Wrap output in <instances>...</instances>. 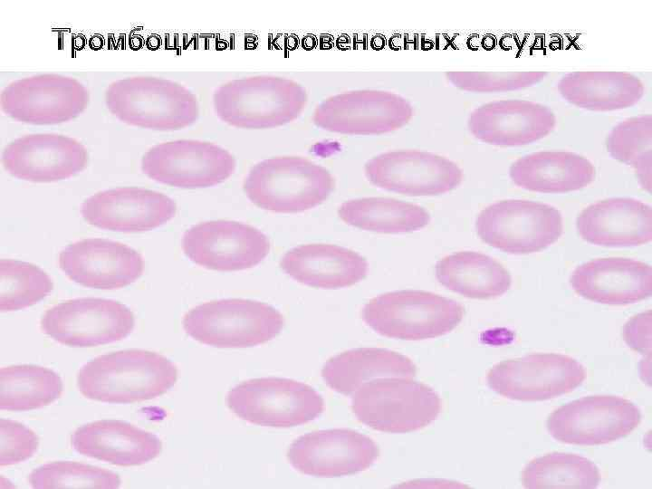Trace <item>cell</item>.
<instances>
[{
    "mask_svg": "<svg viewBox=\"0 0 652 489\" xmlns=\"http://www.w3.org/2000/svg\"><path fill=\"white\" fill-rule=\"evenodd\" d=\"M177 378L166 357L143 350H127L95 358L78 372L77 385L90 399L126 404L154 398L167 392Z\"/></svg>",
    "mask_w": 652,
    "mask_h": 489,
    "instance_id": "obj_1",
    "label": "cell"
},
{
    "mask_svg": "<svg viewBox=\"0 0 652 489\" xmlns=\"http://www.w3.org/2000/svg\"><path fill=\"white\" fill-rule=\"evenodd\" d=\"M307 103V92L298 82L278 76L235 79L213 94L216 116L240 129H271L297 119Z\"/></svg>",
    "mask_w": 652,
    "mask_h": 489,
    "instance_id": "obj_2",
    "label": "cell"
},
{
    "mask_svg": "<svg viewBox=\"0 0 652 489\" xmlns=\"http://www.w3.org/2000/svg\"><path fill=\"white\" fill-rule=\"evenodd\" d=\"M335 187L331 172L307 158L275 157L255 164L243 184L256 206L283 214L312 209L327 200Z\"/></svg>",
    "mask_w": 652,
    "mask_h": 489,
    "instance_id": "obj_3",
    "label": "cell"
},
{
    "mask_svg": "<svg viewBox=\"0 0 652 489\" xmlns=\"http://www.w3.org/2000/svg\"><path fill=\"white\" fill-rule=\"evenodd\" d=\"M108 110L120 121L143 129L177 130L199 115L196 95L168 79L137 76L117 80L105 91Z\"/></svg>",
    "mask_w": 652,
    "mask_h": 489,
    "instance_id": "obj_4",
    "label": "cell"
},
{
    "mask_svg": "<svg viewBox=\"0 0 652 489\" xmlns=\"http://www.w3.org/2000/svg\"><path fill=\"white\" fill-rule=\"evenodd\" d=\"M457 302L425 291L403 290L380 294L362 308L365 323L393 339H432L453 331L464 317Z\"/></svg>",
    "mask_w": 652,
    "mask_h": 489,
    "instance_id": "obj_5",
    "label": "cell"
},
{
    "mask_svg": "<svg viewBox=\"0 0 652 489\" xmlns=\"http://www.w3.org/2000/svg\"><path fill=\"white\" fill-rule=\"evenodd\" d=\"M284 324L273 306L246 299H223L187 312L183 328L194 340L218 348H245L275 338Z\"/></svg>",
    "mask_w": 652,
    "mask_h": 489,
    "instance_id": "obj_6",
    "label": "cell"
},
{
    "mask_svg": "<svg viewBox=\"0 0 652 489\" xmlns=\"http://www.w3.org/2000/svg\"><path fill=\"white\" fill-rule=\"evenodd\" d=\"M351 408L364 425L379 431L406 433L425 427L441 411V400L429 386L410 378H382L352 394Z\"/></svg>",
    "mask_w": 652,
    "mask_h": 489,
    "instance_id": "obj_7",
    "label": "cell"
},
{
    "mask_svg": "<svg viewBox=\"0 0 652 489\" xmlns=\"http://www.w3.org/2000/svg\"><path fill=\"white\" fill-rule=\"evenodd\" d=\"M562 216L555 207L534 201L509 199L489 205L475 220L483 242L514 254L541 251L562 234Z\"/></svg>",
    "mask_w": 652,
    "mask_h": 489,
    "instance_id": "obj_8",
    "label": "cell"
},
{
    "mask_svg": "<svg viewBox=\"0 0 652 489\" xmlns=\"http://www.w3.org/2000/svg\"><path fill=\"white\" fill-rule=\"evenodd\" d=\"M230 409L253 424L288 427L315 419L323 399L312 387L292 379H254L234 387L227 395Z\"/></svg>",
    "mask_w": 652,
    "mask_h": 489,
    "instance_id": "obj_9",
    "label": "cell"
},
{
    "mask_svg": "<svg viewBox=\"0 0 652 489\" xmlns=\"http://www.w3.org/2000/svg\"><path fill=\"white\" fill-rule=\"evenodd\" d=\"M234 156L224 148L197 139L157 144L142 157V172L149 178L180 188H202L223 183L235 172Z\"/></svg>",
    "mask_w": 652,
    "mask_h": 489,
    "instance_id": "obj_10",
    "label": "cell"
},
{
    "mask_svg": "<svg viewBox=\"0 0 652 489\" xmlns=\"http://www.w3.org/2000/svg\"><path fill=\"white\" fill-rule=\"evenodd\" d=\"M639 408L617 396H589L555 409L547 429L556 440L595 446L613 442L631 433L640 423Z\"/></svg>",
    "mask_w": 652,
    "mask_h": 489,
    "instance_id": "obj_11",
    "label": "cell"
},
{
    "mask_svg": "<svg viewBox=\"0 0 652 489\" xmlns=\"http://www.w3.org/2000/svg\"><path fill=\"white\" fill-rule=\"evenodd\" d=\"M584 367L557 353H535L494 365L486 381L497 394L515 400L540 401L571 392L585 379Z\"/></svg>",
    "mask_w": 652,
    "mask_h": 489,
    "instance_id": "obj_12",
    "label": "cell"
},
{
    "mask_svg": "<svg viewBox=\"0 0 652 489\" xmlns=\"http://www.w3.org/2000/svg\"><path fill=\"white\" fill-rule=\"evenodd\" d=\"M132 312L114 300L80 298L48 309L41 320L43 331L71 347H92L127 337L133 330Z\"/></svg>",
    "mask_w": 652,
    "mask_h": 489,
    "instance_id": "obj_13",
    "label": "cell"
},
{
    "mask_svg": "<svg viewBox=\"0 0 652 489\" xmlns=\"http://www.w3.org/2000/svg\"><path fill=\"white\" fill-rule=\"evenodd\" d=\"M90 94L78 80L55 73L25 77L1 92L2 110L12 119L34 125L60 124L78 117Z\"/></svg>",
    "mask_w": 652,
    "mask_h": 489,
    "instance_id": "obj_14",
    "label": "cell"
},
{
    "mask_svg": "<svg viewBox=\"0 0 652 489\" xmlns=\"http://www.w3.org/2000/svg\"><path fill=\"white\" fill-rule=\"evenodd\" d=\"M413 116L411 104L385 91L359 90L331 96L314 110L313 123L347 135H379L397 130Z\"/></svg>",
    "mask_w": 652,
    "mask_h": 489,
    "instance_id": "obj_15",
    "label": "cell"
},
{
    "mask_svg": "<svg viewBox=\"0 0 652 489\" xmlns=\"http://www.w3.org/2000/svg\"><path fill=\"white\" fill-rule=\"evenodd\" d=\"M181 245L194 264L221 272L254 267L270 251L269 239L261 230L229 220L206 221L191 226L184 233Z\"/></svg>",
    "mask_w": 652,
    "mask_h": 489,
    "instance_id": "obj_16",
    "label": "cell"
},
{
    "mask_svg": "<svg viewBox=\"0 0 652 489\" xmlns=\"http://www.w3.org/2000/svg\"><path fill=\"white\" fill-rule=\"evenodd\" d=\"M374 186L411 197L437 196L457 187L462 169L448 158L427 151L394 150L377 155L364 166Z\"/></svg>",
    "mask_w": 652,
    "mask_h": 489,
    "instance_id": "obj_17",
    "label": "cell"
},
{
    "mask_svg": "<svg viewBox=\"0 0 652 489\" xmlns=\"http://www.w3.org/2000/svg\"><path fill=\"white\" fill-rule=\"evenodd\" d=\"M378 456L376 443L351 429L312 432L296 439L288 450V459L295 469L320 477L361 472L369 468Z\"/></svg>",
    "mask_w": 652,
    "mask_h": 489,
    "instance_id": "obj_18",
    "label": "cell"
},
{
    "mask_svg": "<svg viewBox=\"0 0 652 489\" xmlns=\"http://www.w3.org/2000/svg\"><path fill=\"white\" fill-rule=\"evenodd\" d=\"M2 163L16 178L55 182L82 171L88 163V152L80 141L68 136L29 134L15 139L5 148Z\"/></svg>",
    "mask_w": 652,
    "mask_h": 489,
    "instance_id": "obj_19",
    "label": "cell"
},
{
    "mask_svg": "<svg viewBox=\"0 0 652 489\" xmlns=\"http://www.w3.org/2000/svg\"><path fill=\"white\" fill-rule=\"evenodd\" d=\"M177 213L167 195L141 187H117L83 201L81 214L90 225L110 231L136 233L165 225Z\"/></svg>",
    "mask_w": 652,
    "mask_h": 489,
    "instance_id": "obj_20",
    "label": "cell"
},
{
    "mask_svg": "<svg viewBox=\"0 0 652 489\" xmlns=\"http://www.w3.org/2000/svg\"><path fill=\"white\" fill-rule=\"evenodd\" d=\"M59 266L76 283L112 290L138 280L144 271V260L139 253L124 244L88 238L62 250Z\"/></svg>",
    "mask_w": 652,
    "mask_h": 489,
    "instance_id": "obj_21",
    "label": "cell"
},
{
    "mask_svg": "<svg viewBox=\"0 0 652 489\" xmlns=\"http://www.w3.org/2000/svg\"><path fill=\"white\" fill-rule=\"evenodd\" d=\"M467 126L471 134L482 142L518 147L549 135L556 126V117L543 104L509 99L475 108L468 117Z\"/></svg>",
    "mask_w": 652,
    "mask_h": 489,
    "instance_id": "obj_22",
    "label": "cell"
},
{
    "mask_svg": "<svg viewBox=\"0 0 652 489\" xmlns=\"http://www.w3.org/2000/svg\"><path fill=\"white\" fill-rule=\"evenodd\" d=\"M570 283L573 290L587 300L624 305L650 297L652 269L633 259L599 258L578 266Z\"/></svg>",
    "mask_w": 652,
    "mask_h": 489,
    "instance_id": "obj_23",
    "label": "cell"
},
{
    "mask_svg": "<svg viewBox=\"0 0 652 489\" xmlns=\"http://www.w3.org/2000/svg\"><path fill=\"white\" fill-rule=\"evenodd\" d=\"M577 229L582 239L593 244L640 245L652 239V208L629 197L601 200L580 212Z\"/></svg>",
    "mask_w": 652,
    "mask_h": 489,
    "instance_id": "obj_24",
    "label": "cell"
},
{
    "mask_svg": "<svg viewBox=\"0 0 652 489\" xmlns=\"http://www.w3.org/2000/svg\"><path fill=\"white\" fill-rule=\"evenodd\" d=\"M282 270L295 281L315 288L339 289L362 281L367 260L357 252L330 244H307L287 251Z\"/></svg>",
    "mask_w": 652,
    "mask_h": 489,
    "instance_id": "obj_25",
    "label": "cell"
},
{
    "mask_svg": "<svg viewBox=\"0 0 652 489\" xmlns=\"http://www.w3.org/2000/svg\"><path fill=\"white\" fill-rule=\"evenodd\" d=\"M75 451L112 465H139L157 457L159 438L121 420H99L78 427L72 435Z\"/></svg>",
    "mask_w": 652,
    "mask_h": 489,
    "instance_id": "obj_26",
    "label": "cell"
},
{
    "mask_svg": "<svg viewBox=\"0 0 652 489\" xmlns=\"http://www.w3.org/2000/svg\"><path fill=\"white\" fill-rule=\"evenodd\" d=\"M518 187L540 193L580 190L595 177V168L586 158L570 151H539L514 161L509 169Z\"/></svg>",
    "mask_w": 652,
    "mask_h": 489,
    "instance_id": "obj_27",
    "label": "cell"
},
{
    "mask_svg": "<svg viewBox=\"0 0 652 489\" xmlns=\"http://www.w3.org/2000/svg\"><path fill=\"white\" fill-rule=\"evenodd\" d=\"M558 91L565 101L593 111L623 110L636 105L645 93L642 81L618 71H580L561 78Z\"/></svg>",
    "mask_w": 652,
    "mask_h": 489,
    "instance_id": "obj_28",
    "label": "cell"
},
{
    "mask_svg": "<svg viewBox=\"0 0 652 489\" xmlns=\"http://www.w3.org/2000/svg\"><path fill=\"white\" fill-rule=\"evenodd\" d=\"M321 375L338 393L352 395L363 384L382 378H412L416 366L408 357L380 348L353 349L331 358Z\"/></svg>",
    "mask_w": 652,
    "mask_h": 489,
    "instance_id": "obj_29",
    "label": "cell"
},
{
    "mask_svg": "<svg viewBox=\"0 0 652 489\" xmlns=\"http://www.w3.org/2000/svg\"><path fill=\"white\" fill-rule=\"evenodd\" d=\"M436 277L446 289L474 299H491L511 287L509 272L494 258L473 251L446 255L436 264Z\"/></svg>",
    "mask_w": 652,
    "mask_h": 489,
    "instance_id": "obj_30",
    "label": "cell"
},
{
    "mask_svg": "<svg viewBox=\"0 0 652 489\" xmlns=\"http://www.w3.org/2000/svg\"><path fill=\"white\" fill-rule=\"evenodd\" d=\"M338 216L349 225L385 234L417 231L430 222V215L424 207L389 197L345 201L339 206Z\"/></svg>",
    "mask_w": 652,
    "mask_h": 489,
    "instance_id": "obj_31",
    "label": "cell"
},
{
    "mask_svg": "<svg viewBox=\"0 0 652 489\" xmlns=\"http://www.w3.org/2000/svg\"><path fill=\"white\" fill-rule=\"evenodd\" d=\"M62 391L54 371L35 365H15L0 369V408L25 411L57 399Z\"/></svg>",
    "mask_w": 652,
    "mask_h": 489,
    "instance_id": "obj_32",
    "label": "cell"
},
{
    "mask_svg": "<svg viewBox=\"0 0 652 489\" xmlns=\"http://www.w3.org/2000/svg\"><path fill=\"white\" fill-rule=\"evenodd\" d=\"M523 484L530 489L596 488L600 482L597 465L590 459L567 453H551L532 459L522 474Z\"/></svg>",
    "mask_w": 652,
    "mask_h": 489,
    "instance_id": "obj_33",
    "label": "cell"
},
{
    "mask_svg": "<svg viewBox=\"0 0 652 489\" xmlns=\"http://www.w3.org/2000/svg\"><path fill=\"white\" fill-rule=\"evenodd\" d=\"M607 149L616 160L631 166L640 186L651 192L652 116L640 115L624 120L609 133Z\"/></svg>",
    "mask_w": 652,
    "mask_h": 489,
    "instance_id": "obj_34",
    "label": "cell"
},
{
    "mask_svg": "<svg viewBox=\"0 0 652 489\" xmlns=\"http://www.w3.org/2000/svg\"><path fill=\"white\" fill-rule=\"evenodd\" d=\"M53 289L50 276L38 266L11 259L0 261V310L17 311L34 305Z\"/></svg>",
    "mask_w": 652,
    "mask_h": 489,
    "instance_id": "obj_35",
    "label": "cell"
},
{
    "mask_svg": "<svg viewBox=\"0 0 652 489\" xmlns=\"http://www.w3.org/2000/svg\"><path fill=\"white\" fill-rule=\"evenodd\" d=\"M29 483L37 489L118 488L119 475L110 470L77 462L45 464L29 475Z\"/></svg>",
    "mask_w": 652,
    "mask_h": 489,
    "instance_id": "obj_36",
    "label": "cell"
},
{
    "mask_svg": "<svg viewBox=\"0 0 652 489\" xmlns=\"http://www.w3.org/2000/svg\"><path fill=\"white\" fill-rule=\"evenodd\" d=\"M547 72H447L446 79L456 88L479 93L513 91L542 81Z\"/></svg>",
    "mask_w": 652,
    "mask_h": 489,
    "instance_id": "obj_37",
    "label": "cell"
},
{
    "mask_svg": "<svg viewBox=\"0 0 652 489\" xmlns=\"http://www.w3.org/2000/svg\"><path fill=\"white\" fill-rule=\"evenodd\" d=\"M38 448L35 433L11 419H0V465H11L30 458Z\"/></svg>",
    "mask_w": 652,
    "mask_h": 489,
    "instance_id": "obj_38",
    "label": "cell"
},
{
    "mask_svg": "<svg viewBox=\"0 0 652 489\" xmlns=\"http://www.w3.org/2000/svg\"><path fill=\"white\" fill-rule=\"evenodd\" d=\"M651 331V312L647 311L628 320L623 328V338L629 348L648 356L652 350Z\"/></svg>",
    "mask_w": 652,
    "mask_h": 489,
    "instance_id": "obj_39",
    "label": "cell"
}]
</instances>
